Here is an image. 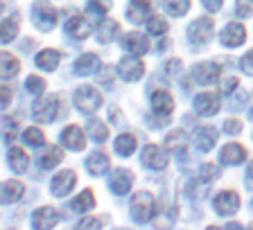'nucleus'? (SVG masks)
Returning <instances> with one entry per match:
<instances>
[{
    "label": "nucleus",
    "instance_id": "obj_31",
    "mask_svg": "<svg viewBox=\"0 0 253 230\" xmlns=\"http://www.w3.org/2000/svg\"><path fill=\"white\" fill-rule=\"evenodd\" d=\"M0 61H2V70H0L2 79H9V77H14V75H18V70H21V61H18L14 54L2 52L0 54Z\"/></svg>",
    "mask_w": 253,
    "mask_h": 230
},
{
    "label": "nucleus",
    "instance_id": "obj_11",
    "mask_svg": "<svg viewBox=\"0 0 253 230\" xmlns=\"http://www.w3.org/2000/svg\"><path fill=\"white\" fill-rule=\"evenodd\" d=\"M118 73H120V77L125 79V81H138V79L145 75V66H142V61L136 54H131V57H125L120 61Z\"/></svg>",
    "mask_w": 253,
    "mask_h": 230
},
{
    "label": "nucleus",
    "instance_id": "obj_36",
    "mask_svg": "<svg viewBox=\"0 0 253 230\" xmlns=\"http://www.w3.org/2000/svg\"><path fill=\"white\" fill-rule=\"evenodd\" d=\"M165 147L172 149V152H181L185 147V131H172V133L165 138Z\"/></svg>",
    "mask_w": 253,
    "mask_h": 230
},
{
    "label": "nucleus",
    "instance_id": "obj_47",
    "mask_svg": "<svg viewBox=\"0 0 253 230\" xmlns=\"http://www.w3.org/2000/svg\"><path fill=\"white\" fill-rule=\"evenodd\" d=\"M100 226H102L100 219H90V217H88V219H82V221H79L77 228H100Z\"/></svg>",
    "mask_w": 253,
    "mask_h": 230
},
{
    "label": "nucleus",
    "instance_id": "obj_19",
    "mask_svg": "<svg viewBox=\"0 0 253 230\" xmlns=\"http://www.w3.org/2000/svg\"><path fill=\"white\" fill-rule=\"evenodd\" d=\"M215 142H217V129L215 126H201V129L195 131V145H197L199 152L208 153L212 147H215Z\"/></svg>",
    "mask_w": 253,
    "mask_h": 230
},
{
    "label": "nucleus",
    "instance_id": "obj_38",
    "mask_svg": "<svg viewBox=\"0 0 253 230\" xmlns=\"http://www.w3.org/2000/svg\"><path fill=\"white\" fill-rule=\"evenodd\" d=\"M18 133V122L11 117H2V142H11Z\"/></svg>",
    "mask_w": 253,
    "mask_h": 230
},
{
    "label": "nucleus",
    "instance_id": "obj_13",
    "mask_svg": "<svg viewBox=\"0 0 253 230\" xmlns=\"http://www.w3.org/2000/svg\"><path fill=\"white\" fill-rule=\"evenodd\" d=\"M133 185V174L129 172V169H116V172L109 176V188L113 194H118V196H122V194H126L129 190H131Z\"/></svg>",
    "mask_w": 253,
    "mask_h": 230
},
{
    "label": "nucleus",
    "instance_id": "obj_52",
    "mask_svg": "<svg viewBox=\"0 0 253 230\" xmlns=\"http://www.w3.org/2000/svg\"><path fill=\"white\" fill-rule=\"evenodd\" d=\"M251 205H253V201H251Z\"/></svg>",
    "mask_w": 253,
    "mask_h": 230
},
{
    "label": "nucleus",
    "instance_id": "obj_25",
    "mask_svg": "<svg viewBox=\"0 0 253 230\" xmlns=\"http://www.w3.org/2000/svg\"><path fill=\"white\" fill-rule=\"evenodd\" d=\"M118 34H120V25H118L116 21H111V18H106V21L100 23V30H97V41L100 43H111L116 41Z\"/></svg>",
    "mask_w": 253,
    "mask_h": 230
},
{
    "label": "nucleus",
    "instance_id": "obj_32",
    "mask_svg": "<svg viewBox=\"0 0 253 230\" xmlns=\"http://www.w3.org/2000/svg\"><path fill=\"white\" fill-rule=\"evenodd\" d=\"M116 153H120V156H131L133 152H136V138L131 136V133H122V136H118L116 140Z\"/></svg>",
    "mask_w": 253,
    "mask_h": 230
},
{
    "label": "nucleus",
    "instance_id": "obj_8",
    "mask_svg": "<svg viewBox=\"0 0 253 230\" xmlns=\"http://www.w3.org/2000/svg\"><path fill=\"white\" fill-rule=\"evenodd\" d=\"M244 41H247V30L240 23H228L219 32V43L224 47H240Z\"/></svg>",
    "mask_w": 253,
    "mask_h": 230
},
{
    "label": "nucleus",
    "instance_id": "obj_16",
    "mask_svg": "<svg viewBox=\"0 0 253 230\" xmlns=\"http://www.w3.org/2000/svg\"><path fill=\"white\" fill-rule=\"evenodd\" d=\"M122 50H126L129 54H136V57H142L149 50V43L140 32H129L122 38Z\"/></svg>",
    "mask_w": 253,
    "mask_h": 230
},
{
    "label": "nucleus",
    "instance_id": "obj_28",
    "mask_svg": "<svg viewBox=\"0 0 253 230\" xmlns=\"http://www.w3.org/2000/svg\"><path fill=\"white\" fill-rule=\"evenodd\" d=\"M86 131H88V138L93 142H106V138H109V126L104 124L102 120H88L86 122Z\"/></svg>",
    "mask_w": 253,
    "mask_h": 230
},
{
    "label": "nucleus",
    "instance_id": "obj_17",
    "mask_svg": "<svg viewBox=\"0 0 253 230\" xmlns=\"http://www.w3.org/2000/svg\"><path fill=\"white\" fill-rule=\"evenodd\" d=\"M59 219L61 217H59V212L54 208H41L32 215V226L37 230H50L52 226L59 224Z\"/></svg>",
    "mask_w": 253,
    "mask_h": 230
},
{
    "label": "nucleus",
    "instance_id": "obj_7",
    "mask_svg": "<svg viewBox=\"0 0 253 230\" xmlns=\"http://www.w3.org/2000/svg\"><path fill=\"white\" fill-rule=\"evenodd\" d=\"M212 208H215V212L219 217L235 215L237 208H240V196H237L235 192H228V190H224V192H219L215 196V201H212Z\"/></svg>",
    "mask_w": 253,
    "mask_h": 230
},
{
    "label": "nucleus",
    "instance_id": "obj_21",
    "mask_svg": "<svg viewBox=\"0 0 253 230\" xmlns=\"http://www.w3.org/2000/svg\"><path fill=\"white\" fill-rule=\"evenodd\" d=\"M152 109L156 111L161 117H168V115L174 111L172 95H169L168 90H156V93L152 95Z\"/></svg>",
    "mask_w": 253,
    "mask_h": 230
},
{
    "label": "nucleus",
    "instance_id": "obj_23",
    "mask_svg": "<svg viewBox=\"0 0 253 230\" xmlns=\"http://www.w3.org/2000/svg\"><path fill=\"white\" fill-rule=\"evenodd\" d=\"M7 160H9V167L16 174H23L27 169V165H30V158H27V153L23 152L21 147H11L7 152Z\"/></svg>",
    "mask_w": 253,
    "mask_h": 230
},
{
    "label": "nucleus",
    "instance_id": "obj_41",
    "mask_svg": "<svg viewBox=\"0 0 253 230\" xmlns=\"http://www.w3.org/2000/svg\"><path fill=\"white\" fill-rule=\"evenodd\" d=\"M25 88H27V93H32V95H41L43 90H45V81H43L41 77L30 75V77H27V81H25Z\"/></svg>",
    "mask_w": 253,
    "mask_h": 230
},
{
    "label": "nucleus",
    "instance_id": "obj_2",
    "mask_svg": "<svg viewBox=\"0 0 253 230\" xmlns=\"http://www.w3.org/2000/svg\"><path fill=\"white\" fill-rule=\"evenodd\" d=\"M73 102L79 113L90 115L102 106V95H100V90L93 88V86H79L73 95Z\"/></svg>",
    "mask_w": 253,
    "mask_h": 230
},
{
    "label": "nucleus",
    "instance_id": "obj_43",
    "mask_svg": "<svg viewBox=\"0 0 253 230\" xmlns=\"http://www.w3.org/2000/svg\"><path fill=\"white\" fill-rule=\"evenodd\" d=\"M240 66H242V70H244V73H247V75H251V77H253V50H251V52H247V54H244V57H242V61H240Z\"/></svg>",
    "mask_w": 253,
    "mask_h": 230
},
{
    "label": "nucleus",
    "instance_id": "obj_29",
    "mask_svg": "<svg viewBox=\"0 0 253 230\" xmlns=\"http://www.w3.org/2000/svg\"><path fill=\"white\" fill-rule=\"evenodd\" d=\"M23 192H25L23 183H18V181H5V183H2V203H14V201H18L23 196Z\"/></svg>",
    "mask_w": 253,
    "mask_h": 230
},
{
    "label": "nucleus",
    "instance_id": "obj_49",
    "mask_svg": "<svg viewBox=\"0 0 253 230\" xmlns=\"http://www.w3.org/2000/svg\"><path fill=\"white\" fill-rule=\"evenodd\" d=\"M7 106H9V88L2 86V109H7Z\"/></svg>",
    "mask_w": 253,
    "mask_h": 230
},
{
    "label": "nucleus",
    "instance_id": "obj_40",
    "mask_svg": "<svg viewBox=\"0 0 253 230\" xmlns=\"http://www.w3.org/2000/svg\"><path fill=\"white\" fill-rule=\"evenodd\" d=\"M16 32H18L16 18H5V21H2V43H9L11 38L16 37Z\"/></svg>",
    "mask_w": 253,
    "mask_h": 230
},
{
    "label": "nucleus",
    "instance_id": "obj_37",
    "mask_svg": "<svg viewBox=\"0 0 253 230\" xmlns=\"http://www.w3.org/2000/svg\"><path fill=\"white\" fill-rule=\"evenodd\" d=\"M197 178H199L201 183H211V181L219 178V167H215L212 162H206V165H201L199 167V176Z\"/></svg>",
    "mask_w": 253,
    "mask_h": 230
},
{
    "label": "nucleus",
    "instance_id": "obj_10",
    "mask_svg": "<svg viewBox=\"0 0 253 230\" xmlns=\"http://www.w3.org/2000/svg\"><path fill=\"white\" fill-rule=\"evenodd\" d=\"M75 183H77V176H75V172H70V169H66V172H59L57 176L52 178V183H50V192H52L57 199H63L66 194H70V190L75 188Z\"/></svg>",
    "mask_w": 253,
    "mask_h": 230
},
{
    "label": "nucleus",
    "instance_id": "obj_14",
    "mask_svg": "<svg viewBox=\"0 0 253 230\" xmlns=\"http://www.w3.org/2000/svg\"><path fill=\"white\" fill-rule=\"evenodd\" d=\"M100 68H102L100 57H97V54H93V52L82 54V57H79L77 61L73 63V73L79 75V77H88V75H95Z\"/></svg>",
    "mask_w": 253,
    "mask_h": 230
},
{
    "label": "nucleus",
    "instance_id": "obj_5",
    "mask_svg": "<svg viewBox=\"0 0 253 230\" xmlns=\"http://www.w3.org/2000/svg\"><path fill=\"white\" fill-rule=\"evenodd\" d=\"M57 111H59V100L54 95H47L43 100H39L32 109V115L37 122H52L57 117Z\"/></svg>",
    "mask_w": 253,
    "mask_h": 230
},
{
    "label": "nucleus",
    "instance_id": "obj_3",
    "mask_svg": "<svg viewBox=\"0 0 253 230\" xmlns=\"http://www.w3.org/2000/svg\"><path fill=\"white\" fill-rule=\"evenodd\" d=\"M32 23L39 32H50L57 25V9L47 0H39L32 9Z\"/></svg>",
    "mask_w": 253,
    "mask_h": 230
},
{
    "label": "nucleus",
    "instance_id": "obj_30",
    "mask_svg": "<svg viewBox=\"0 0 253 230\" xmlns=\"http://www.w3.org/2000/svg\"><path fill=\"white\" fill-rule=\"evenodd\" d=\"M37 66L41 70H47V73H52L54 68L59 66V52L57 50H43V52H39L37 54Z\"/></svg>",
    "mask_w": 253,
    "mask_h": 230
},
{
    "label": "nucleus",
    "instance_id": "obj_4",
    "mask_svg": "<svg viewBox=\"0 0 253 230\" xmlns=\"http://www.w3.org/2000/svg\"><path fill=\"white\" fill-rule=\"evenodd\" d=\"M212 32H215V23L211 18H197L192 25L188 27V38L192 45H204L212 38Z\"/></svg>",
    "mask_w": 253,
    "mask_h": 230
},
{
    "label": "nucleus",
    "instance_id": "obj_20",
    "mask_svg": "<svg viewBox=\"0 0 253 230\" xmlns=\"http://www.w3.org/2000/svg\"><path fill=\"white\" fill-rule=\"evenodd\" d=\"M149 14H152L149 0H131V2H129V7H126V18H129L131 23L147 21Z\"/></svg>",
    "mask_w": 253,
    "mask_h": 230
},
{
    "label": "nucleus",
    "instance_id": "obj_1",
    "mask_svg": "<svg viewBox=\"0 0 253 230\" xmlns=\"http://www.w3.org/2000/svg\"><path fill=\"white\" fill-rule=\"evenodd\" d=\"M129 212H131V219L136 221V224H147V221L156 215V203H154V196L149 192L133 194L131 205H129Z\"/></svg>",
    "mask_w": 253,
    "mask_h": 230
},
{
    "label": "nucleus",
    "instance_id": "obj_51",
    "mask_svg": "<svg viewBox=\"0 0 253 230\" xmlns=\"http://www.w3.org/2000/svg\"><path fill=\"white\" fill-rule=\"evenodd\" d=\"M249 115H251V120H253V109H251V111H249Z\"/></svg>",
    "mask_w": 253,
    "mask_h": 230
},
{
    "label": "nucleus",
    "instance_id": "obj_42",
    "mask_svg": "<svg viewBox=\"0 0 253 230\" xmlns=\"http://www.w3.org/2000/svg\"><path fill=\"white\" fill-rule=\"evenodd\" d=\"M235 14L240 18L253 16V0H235Z\"/></svg>",
    "mask_w": 253,
    "mask_h": 230
},
{
    "label": "nucleus",
    "instance_id": "obj_9",
    "mask_svg": "<svg viewBox=\"0 0 253 230\" xmlns=\"http://www.w3.org/2000/svg\"><path fill=\"white\" fill-rule=\"evenodd\" d=\"M219 77V66L215 61H201L192 68V79L201 86H211L215 84V79Z\"/></svg>",
    "mask_w": 253,
    "mask_h": 230
},
{
    "label": "nucleus",
    "instance_id": "obj_15",
    "mask_svg": "<svg viewBox=\"0 0 253 230\" xmlns=\"http://www.w3.org/2000/svg\"><path fill=\"white\" fill-rule=\"evenodd\" d=\"M219 97H217L215 93H199L195 97V111L199 115H204V117H211V115H215L217 111H219Z\"/></svg>",
    "mask_w": 253,
    "mask_h": 230
},
{
    "label": "nucleus",
    "instance_id": "obj_33",
    "mask_svg": "<svg viewBox=\"0 0 253 230\" xmlns=\"http://www.w3.org/2000/svg\"><path fill=\"white\" fill-rule=\"evenodd\" d=\"M163 7H165V11L168 14H172V16H183V14H188V9H190V0H163Z\"/></svg>",
    "mask_w": 253,
    "mask_h": 230
},
{
    "label": "nucleus",
    "instance_id": "obj_18",
    "mask_svg": "<svg viewBox=\"0 0 253 230\" xmlns=\"http://www.w3.org/2000/svg\"><path fill=\"white\" fill-rule=\"evenodd\" d=\"M244 158H247V152H244V147L237 145V142H228L219 152L221 165H242Z\"/></svg>",
    "mask_w": 253,
    "mask_h": 230
},
{
    "label": "nucleus",
    "instance_id": "obj_45",
    "mask_svg": "<svg viewBox=\"0 0 253 230\" xmlns=\"http://www.w3.org/2000/svg\"><path fill=\"white\" fill-rule=\"evenodd\" d=\"M240 86V79L237 77H228V79H224V86H221V93H233V90Z\"/></svg>",
    "mask_w": 253,
    "mask_h": 230
},
{
    "label": "nucleus",
    "instance_id": "obj_22",
    "mask_svg": "<svg viewBox=\"0 0 253 230\" xmlns=\"http://www.w3.org/2000/svg\"><path fill=\"white\" fill-rule=\"evenodd\" d=\"M66 32H68V37L82 41V38H86L90 34V23L86 21V18H82V16H73V18L66 23Z\"/></svg>",
    "mask_w": 253,
    "mask_h": 230
},
{
    "label": "nucleus",
    "instance_id": "obj_12",
    "mask_svg": "<svg viewBox=\"0 0 253 230\" xmlns=\"http://www.w3.org/2000/svg\"><path fill=\"white\" fill-rule=\"evenodd\" d=\"M59 140H61V145L66 147V149H70V152H82V149L86 147L84 131L79 129V126H75V124L66 126V129L61 131V136H59Z\"/></svg>",
    "mask_w": 253,
    "mask_h": 230
},
{
    "label": "nucleus",
    "instance_id": "obj_46",
    "mask_svg": "<svg viewBox=\"0 0 253 230\" xmlns=\"http://www.w3.org/2000/svg\"><path fill=\"white\" fill-rule=\"evenodd\" d=\"M165 70H168V75H172V77L181 75V61H179V59H172V61H168V63H165Z\"/></svg>",
    "mask_w": 253,
    "mask_h": 230
},
{
    "label": "nucleus",
    "instance_id": "obj_27",
    "mask_svg": "<svg viewBox=\"0 0 253 230\" xmlns=\"http://www.w3.org/2000/svg\"><path fill=\"white\" fill-rule=\"evenodd\" d=\"M70 208H73V212H79V215H86L88 210L95 208V196L90 190H84V192L79 194L77 199L70 201Z\"/></svg>",
    "mask_w": 253,
    "mask_h": 230
},
{
    "label": "nucleus",
    "instance_id": "obj_6",
    "mask_svg": "<svg viewBox=\"0 0 253 230\" xmlns=\"http://www.w3.org/2000/svg\"><path fill=\"white\" fill-rule=\"evenodd\" d=\"M140 162L147 169H165L168 167V153L156 145H147L140 152Z\"/></svg>",
    "mask_w": 253,
    "mask_h": 230
},
{
    "label": "nucleus",
    "instance_id": "obj_24",
    "mask_svg": "<svg viewBox=\"0 0 253 230\" xmlns=\"http://www.w3.org/2000/svg\"><path fill=\"white\" fill-rule=\"evenodd\" d=\"M86 169H88L93 176L106 174V169H109V156H106V153H100V152L90 153V156L86 158Z\"/></svg>",
    "mask_w": 253,
    "mask_h": 230
},
{
    "label": "nucleus",
    "instance_id": "obj_39",
    "mask_svg": "<svg viewBox=\"0 0 253 230\" xmlns=\"http://www.w3.org/2000/svg\"><path fill=\"white\" fill-rule=\"evenodd\" d=\"M111 7V0H88V14H93L95 18H102L106 14V9Z\"/></svg>",
    "mask_w": 253,
    "mask_h": 230
},
{
    "label": "nucleus",
    "instance_id": "obj_44",
    "mask_svg": "<svg viewBox=\"0 0 253 230\" xmlns=\"http://www.w3.org/2000/svg\"><path fill=\"white\" fill-rule=\"evenodd\" d=\"M224 131H226L228 136H233V133H240V131H242V122H240V120H226V124H224Z\"/></svg>",
    "mask_w": 253,
    "mask_h": 230
},
{
    "label": "nucleus",
    "instance_id": "obj_48",
    "mask_svg": "<svg viewBox=\"0 0 253 230\" xmlns=\"http://www.w3.org/2000/svg\"><path fill=\"white\" fill-rule=\"evenodd\" d=\"M201 2H204V7L208 11H219L221 9V2H224V0H201Z\"/></svg>",
    "mask_w": 253,
    "mask_h": 230
},
{
    "label": "nucleus",
    "instance_id": "obj_26",
    "mask_svg": "<svg viewBox=\"0 0 253 230\" xmlns=\"http://www.w3.org/2000/svg\"><path fill=\"white\" fill-rule=\"evenodd\" d=\"M61 158H63L61 149H57V147H47L45 152L37 158V162H39V167L41 169H52V167H57L59 162H61Z\"/></svg>",
    "mask_w": 253,
    "mask_h": 230
},
{
    "label": "nucleus",
    "instance_id": "obj_50",
    "mask_svg": "<svg viewBox=\"0 0 253 230\" xmlns=\"http://www.w3.org/2000/svg\"><path fill=\"white\" fill-rule=\"evenodd\" d=\"M247 185L249 188H253V162L249 165V169H247Z\"/></svg>",
    "mask_w": 253,
    "mask_h": 230
},
{
    "label": "nucleus",
    "instance_id": "obj_34",
    "mask_svg": "<svg viewBox=\"0 0 253 230\" xmlns=\"http://www.w3.org/2000/svg\"><path fill=\"white\" fill-rule=\"evenodd\" d=\"M147 32L152 37H163L168 32V21L161 18V16H149L147 18Z\"/></svg>",
    "mask_w": 253,
    "mask_h": 230
},
{
    "label": "nucleus",
    "instance_id": "obj_35",
    "mask_svg": "<svg viewBox=\"0 0 253 230\" xmlns=\"http://www.w3.org/2000/svg\"><path fill=\"white\" fill-rule=\"evenodd\" d=\"M23 142H25L27 147H43L45 138H43L41 129H34V126H30V129L23 131Z\"/></svg>",
    "mask_w": 253,
    "mask_h": 230
}]
</instances>
